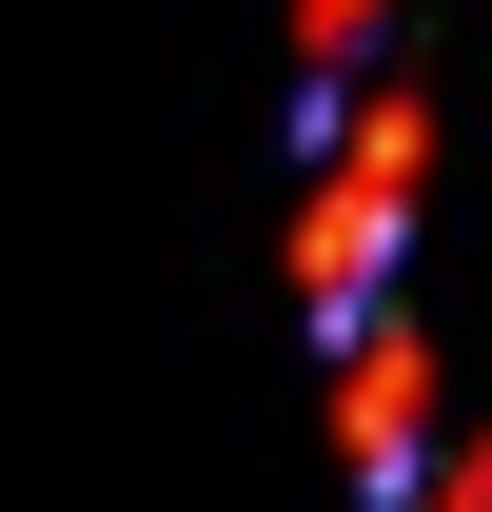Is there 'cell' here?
Returning a JSON list of instances; mask_svg holds the SVG:
<instances>
[{
  "mask_svg": "<svg viewBox=\"0 0 492 512\" xmlns=\"http://www.w3.org/2000/svg\"><path fill=\"white\" fill-rule=\"evenodd\" d=\"M335 453H355V493H374V512L433 473V355H414V316H394V296L335 335Z\"/></svg>",
  "mask_w": 492,
  "mask_h": 512,
  "instance_id": "1",
  "label": "cell"
},
{
  "mask_svg": "<svg viewBox=\"0 0 492 512\" xmlns=\"http://www.w3.org/2000/svg\"><path fill=\"white\" fill-rule=\"evenodd\" d=\"M394 20V0H296V40H315V79H355V40Z\"/></svg>",
  "mask_w": 492,
  "mask_h": 512,
  "instance_id": "2",
  "label": "cell"
},
{
  "mask_svg": "<svg viewBox=\"0 0 492 512\" xmlns=\"http://www.w3.org/2000/svg\"><path fill=\"white\" fill-rule=\"evenodd\" d=\"M394 512H492V453H433V473H414Z\"/></svg>",
  "mask_w": 492,
  "mask_h": 512,
  "instance_id": "3",
  "label": "cell"
}]
</instances>
